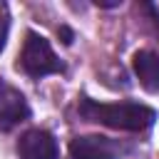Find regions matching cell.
I'll return each mask as SVG.
<instances>
[{"label":"cell","mask_w":159,"mask_h":159,"mask_svg":"<svg viewBox=\"0 0 159 159\" xmlns=\"http://www.w3.org/2000/svg\"><path fill=\"white\" fill-rule=\"evenodd\" d=\"M80 114L87 122L107 124L112 129H124V132H142L154 124L157 112L147 104L139 102H117V104H102L94 99H82L80 102Z\"/></svg>","instance_id":"6da1fadb"},{"label":"cell","mask_w":159,"mask_h":159,"mask_svg":"<svg viewBox=\"0 0 159 159\" xmlns=\"http://www.w3.org/2000/svg\"><path fill=\"white\" fill-rule=\"evenodd\" d=\"M70 154L72 159H117L119 147L107 137L87 134V137H77L70 142Z\"/></svg>","instance_id":"5b68a950"},{"label":"cell","mask_w":159,"mask_h":159,"mask_svg":"<svg viewBox=\"0 0 159 159\" xmlns=\"http://www.w3.org/2000/svg\"><path fill=\"white\" fill-rule=\"evenodd\" d=\"M20 65L30 77H45V75H52V72L62 70V65H60L57 55L52 52L50 42L42 35H35V32H27V37H25Z\"/></svg>","instance_id":"7a4b0ae2"},{"label":"cell","mask_w":159,"mask_h":159,"mask_svg":"<svg viewBox=\"0 0 159 159\" xmlns=\"http://www.w3.org/2000/svg\"><path fill=\"white\" fill-rule=\"evenodd\" d=\"M7 27H10V20L5 12H0V52L5 47V40H7Z\"/></svg>","instance_id":"52a82bcc"},{"label":"cell","mask_w":159,"mask_h":159,"mask_svg":"<svg viewBox=\"0 0 159 159\" xmlns=\"http://www.w3.org/2000/svg\"><path fill=\"white\" fill-rule=\"evenodd\" d=\"M30 117V107L20 89L0 80V129H12Z\"/></svg>","instance_id":"3957f363"},{"label":"cell","mask_w":159,"mask_h":159,"mask_svg":"<svg viewBox=\"0 0 159 159\" xmlns=\"http://www.w3.org/2000/svg\"><path fill=\"white\" fill-rule=\"evenodd\" d=\"M60 35H62V37H65V40H62V42H65V45H70V42H72V32H70V30H67V27H60Z\"/></svg>","instance_id":"ba28073f"},{"label":"cell","mask_w":159,"mask_h":159,"mask_svg":"<svg viewBox=\"0 0 159 159\" xmlns=\"http://www.w3.org/2000/svg\"><path fill=\"white\" fill-rule=\"evenodd\" d=\"M20 159H57V142L45 129H30L17 142Z\"/></svg>","instance_id":"277c9868"},{"label":"cell","mask_w":159,"mask_h":159,"mask_svg":"<svg viewBox=\"0 0 159 159\" xmlns=\"http://www.w3.org/2000/svg\"><path fill=\"white\" fill-rule=\"evenodd\" d=\"M132 65L139 77V84L147 92H159V57L149 50H139V52H134Z\"/></svg>","instance_id":"8992f818"}]
</instances>
